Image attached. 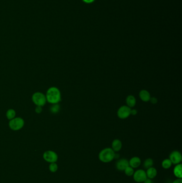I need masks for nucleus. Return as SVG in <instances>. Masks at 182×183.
<instances>
[{
  "label": "nucleus",
  "mask_w": 182,
  "mask_h": 183,
  "mask_svg": "<svg viewBox=\"0 0 182 183\" xmlns=\"http://www.w3.org/2000/svg\"><path fill=\"white\" fill-rule=\"evenodd\" d=\"M58 165L56 162L50 163L49 165V170L51 173H56V171L58 170Z\"/></svg>",
  "instance_id": "21"
},
{
  "label": "nucleus",
  "mask_w": 182,
  "mask_h": 183,
  "mask_svg": "<svg viewBox=\"0 0 182 183\" xmlns=\"http://www.w3.org/2000/svg\"><path fill=\"white\" fill-rule=\"evenodd\" d=\"M43 157L45 161L49 163H55L58 160L57 154L52 151H47L43 153Z\"/></svg>",
  "instance_id": "5"
},
{
  "label": "nucleus",
  "mask_w": 182,
  "mask_h": 183,
  "mask_svg": "<svg viewBox=\"0 0 182 183\" xmlns=\"http://www.w3.org/2000/svg\"><path fill=\"white\" fill-rule=\"evenodd\" d=\"M144 183H153L152 179H150V178H147V179L144 181Z\"/></svg>",
  "instance_id": "27"
},
{
  "label": "nucleus",
  "mask_w": 182,
  "mask_h": 183,
  "mask_svg": "<svg viewBox=\"0 0 182 183\" xmlns=\"http://www.w3.org/2000/svg\"><path fill=\"white\" fill-rule=\"evenodd\" d=\"M131 109L127 105L122 106L118 109L117 111V116L121 119H127L130 115Z\"/></svg>",
  "instance_id": "6"
},
{
  "label": "nucleus",
  "mask_w": 182,
  "mask_h": 183,
  "mask_svg": "<svg viewBox=\"0 0 182 183\" xmlns=\"http://www.w3.org/2000/svg\"><path fill=\"white\" fill-rule=\"evenodd\" d=\"M128 166H129V161L127 159H120L116 163V169L120 171H124Z\"/></svg>",
  "instance_id": "9"
},
{
  "label": "nucleus",
  "mask_w": 182,
  "mask_h": 183,
  "mask_svg": "<svg viewBox=\"0 0 182 183\" xmlns=\"http://www.w3.org/2000/svg\"><path fill=\"white\" fill-rule=\"evenodd\" d=\"M133 178L135 181L137 183H143L148 178L146 171H144L143 169H139L134 172Z\"/></svg>",
  "instance_id": "7"
},
{
  "label": "nucleus",
  "mask_w": 182,
  "mask_h": 183,
  "mask_svg": "<svg viewBox=\"0 0 182 183\" xmlns=\"http://www.w3.org/2000/svg\"><path fill=\"white\" fill-rule=\"evenodd\" d=\"M16 112L13 109H9L6 112V117L9 121L16 117Z\"/></svg>",
  "instance_id": "16"
},
{
  "label": "nucleus",
  "mask_w": 182,
  "mask_h": 183,
  "mask_svg": "<svg viewBox=\"0 0 182 183\" xmlns=\"http://www.w3.org/2000/svg\"><path fill=\"white\" fill-rule=\"evenodd\" d=\"M172 183H182V178H177L175 181H173Z\"/></svg>",
  "instance_id": "26"
},
{
  "label": "nucleus",
  "mask_w": 182,
  "mask_h": 183,
  "mask_svg": "<svg viewBox=\"0 0 182 183\" xmlns=\"http://www.w3.org/2000/svg\"><path fill=\"white\" fill-rule=\"evenodd\" d=\"M122 147V143L121 141L118 139H114L112 141V148L114 152H118L121 149Z\"/></svg>",
  "instance_id": "12"
},
{
  "label": "nucleus",
  "mask_w": 182,
  "mask_h": 183,
  "mask_svg": "<svg viewBox=\"0 0 182 183\" xmlns=\"http://www.w3.org/2000/svg\"><path fill=\"white\" fill-rule=\"evenodd\" d=\"M169 159L174 164H178L181 162L182 160V154L178 151H174L170 153Z\"/></svg>",
  "instance_id": "8"
},
{
  "label": "nucleus",
  "mask_w": 182,
  "mask_h": 183,
  "mask_svg": "<svg viewBox=\"0 0 182 183\" xmlns=\"http://www.w3.org/2000/svg\"><path fill=\"white\" fill-rule=\"evenodd\" d=\"M60 110V106L58 104H54L50 107V110L52 114H57Z\"/></svg>",
  "instance_id": "19"
},
{
  "label": "nucleus",
  "mask_w": 182,
  "mask_h": 183,
  "mask_svg": "<svg viewBox=\"0 0 182 183\" xmlns=\"http://www.w3.org/2000/svg\"><path fill=\"white\" fill-rule=\"evenodd\" d=\"M172 162L169 159H164V160L162 161V167L164 169H169L170 167H172Z\"/></svg>",
  "instance_id": "17"
},
{
  "label": "nucleus",
  "mask_w": 182,
  "mask_h": 183,
  "mask_svg": "<svg viewBox=\"0 0 182 183\" xmlns=\"http://www.w3.org/2000/svg\"><path fill=\"white\" fill-rule=\"evenodd\" d=\"M182 165L181 163L176 164L174 169V174L175 176L177 177V178H182Z\"/></svg>",
  "instance_id": "15"
},
{
  "label": "nucleus",
  "mask_w": 182,
  "mask_h": 183,
  "mask_svg": "<svg viewBox=\"0 0 182 183\" xmlns=\"http://www.w3.org/2000/svg\"><path fill=\"white\" fill-rule=\"evenodd\" d=\"M115 154L111 148H105L99 152L98 158L103 163H109L114 160Z\"/></svg>",
  "instance_id": "2"
},
{
  "label": "nucleus",
  "mask_w": 182,
  "mask_h": 183,
  "mask_svg": "<svg viewBox=\"0 0 182 183\" xmlns=\"http://www.w3.org/2000/svg\"><path fill=\"white\" fill-rule=\"evenodd\" d=\"M150 101L152 104L155 105V104H156V103L158 102V99H156V98H155V97H152V98L151 97Z\"/></svg>",
  "instance_id": "23"
},
{
  "label": "nucleus",
  "mask_w": 182,
  "mask_h": 183,
  "mask_svg": "<svg viewBox=\"0 0 182 183\" xmlns=\"http://www.w3.org/2000/svg\"><path fill=\"white\" fill-rule=\"evenodd\" d=\"M141 164V160L137 156H134L130 159L129 161V166L132 167V168H137L140 167Z\"/></svg>",
  "instance_id": "11"
},
{
  "label": "nucleus",
  "mask_w": 182,
  "mask_h": 183,
  "mask_svg": "<svg viewBox=\"0 0 182 183\" xmlns=\"http://www.w3.org/2000/svg\"><path fill=\"white\" fill-rule=\"evenodd\" d=\"M42 111H43V109H42V107L41 106H36L35 109V111L36 114H41L42 113Z\"/></svg>",
  "instance_id": "22"
},
{
  "label": "nucleus",
  "mask_w": 182,
  "mask_h": 183,
  "mask_svg": "<svg viewBox=\"0 0 182 183\" xmlns=\"http://www.w3.org/2000/svg\"><path fill=\"white\" fill-rule=\"evenodd\" d=\"M25 125V121L20 117H15L9 121V127L11 130L13 131H17L22 129Z\"/></svg>",
  "instance_id": "4"
},
{
  "label": "nucleus",
  "mask_w": 182,
  "mask_h": 183,
  "mask_svg": "<svg viewBox=\"0 0 182 183\" xmlns=\"http://www.w3.org/2000/svg\"><path fill=\"white\" fill-rule=\"evenodd\" d=\"M146 176L148 178L152 179L156 177L157 175V170L154 167H151L147 169L146 172Z\"/></svg>",
  "instance_id": "14"
},
{
  "label": "nucleus",
  "mask_w": 182,
  "mask_h": 183,
  "mask_svg": "<svg viewBox=\"0 0 182 183\" xmlns=\"http://www.w3.org/2000/svg\"><path fill=\"white\" fill-rule=\"evenodd\" d=\"M139 97L140 98V100L144 102L150 101L151 97L150 92L146 89L141 90L139 93Z\"/></svg>",
  "instance_id": "10"
},
{
  "label": "nucleus",
  "mask_w": 182,
  "mask_h": 183,
  "mask_svg": "<svg viewBox=\"0 0 182 183\" xmlns=\"http://www.w3.org/2000/svg\"><path fill=\"white\" fill-rule=\"evenodd\" d=\"M124 171L125 174L129 177L133 176L135 172L134 168H132V167H131L130 166H128L127 168H126Z\"/></svg>",
  "instance_id": "20"
},
{
  "label": "nucleus",
  "mask_w": 182,
  "mask_h": 183,
  "mask_svg": "<svg viewBox=\"0 0 182 183\" xmlns=\"http://www.w3.org/2000/svg\"><path fill=\"white\" fill-rule=\"evenodd\" d=\"M32 100L36 106L43 107L47 102L46 95L40 92H36L32 95Z\"/></svg>",
  "instance_id": "3"
},
{
  "label": "nucleus",
  "mask_w": 182,
  "mask_h": 183,
  "mask_svg": "<svg viewBox=\"0 0 182 183\" xmlns=\"http://www.w3.org/2000/svg\"><path fill=\"white\" fill-rule=\"evenodd\" d=\"M137 113H138V111H137V110L136 109H131L130 115H131L134 116V115H137Z\"/></svg>",
  "instance_id": "24"
},
{
  "label": "nucleus",
  "mask_w": 182,
  "mask_h": 183,
  "mask_svg": "<svg viewBox=\"0 0 182 183\" xmlns=\"http://www.w3.org/2000/svg\"><path fill=\"white\" fill-rule=\"evenodd\" d=\"M47 102L51 105L58 104L60 102L62 99V95L59 89L56 87H50L47 91Z\"/></svg>",
  "instance_id": "1"
},
{
  "label": "nucleus",
  "mask_w": 182,
  "mask_h": 183,
  "mask_svg": "<svg viewBox=\"0 0 182 183\" xmlns=\"http://www.w3.org/2000/svg\"><path fill=\"white\" fill-rule=\"evenodd\" d=\"M82 1L87 4H91L93 2H94L96 0H82Z\"/></svg>",
  "instance_id": "25"
},
{
  "label": "nucleus",
  "mask_w": 182,
  "mask_h": 183,
  "mask_svg": "<svg viewBox=\"0 0 182 183\" xmlns=\"http://www.w3.org/2000/svg\"><path fill=\"white\" fill-rule=\"evenodd\" d=\"M126 105L130 108H132L136 106V99L135 97L132 95H129L127 97L126 99Z\"/></svg>",
  "instance_id": "13"
},
{
  "label": "nucleus",
  "mask_w": 182,
  "mask_h": 183,
  "mask_svg": "<svg viewBox=\"0 0 182 183\" xmlns=\"http://www.w3.org/2000/svg\"><path fill=\"white\" fill-rule=\"evenodd\" d=\"M153 160L151 158H148L146 159L145 161H144V167L145 169H148L150 168L151 167H153Z\"/></svg>",
  "instance_id": "18"
}]
</instances>
